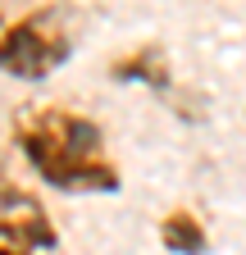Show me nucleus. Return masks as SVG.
<instances>
[{
    "label": "nucleus",
    "mask_w": 246,
    "mask_h": 255,
    "mask_svg": "<svg viewBox=\"0 0 246 255\" xmlns=\"http://www.w3.org/2000/svg\"><path fill=\"white\" fill-rule=\"evenodd\" d=\"M14 141L37 178L55 191H119V169L105 159V132L78 110L32 105L14 114Z\"/></svg>",
    "instance_id": "1"
},
{
    "label": "nucleus",
    "mask_w": 246,
    "mask_h": 255,
    "mask_svg": "<svg viewBox=\"0 0 246 255\" xmlns=\"http://www.w3.org/2000/svg\"><path fill=\"white\" fill-rule=\"evenodd\" d=\"M73 55V27L64 5H41L0 27V73L14 82H41Z\"/></svg>",
    "instance_id": "2"
},
{
    "label": "nucleus",
    "mask_w": 246,
    "mask_h": 255,
    "mask_svg": "<svg viewBox=\"0 0 246 255\" xmlns=\"http://www.w3.org/2000/svg\"><path fill=\"white\" fill-rule=\"evenodd\" d=\"M0 242L9 246H23V251H55L59 246V228L50 223L46 205L23 191L14 182H0Z\"/></svg>",
    "instance_id": "3"
},
{
    "label": "nucleus",
    "mask_w": 246,
    "mask_h": 255,
    "mask_svg": "<svg viewBox=\"0 0 246 255\" xmlns=\"http://www.w3.org/2000/svg\"><path fill=\"white\" fill-rule=\"evenodd\" d=\"M110 78L114 82H146V87H169V59L160 46H141L128 50L123 59L110 64Z\"/></svg>",
    "instance_id": "4"
},
{
    "label": "nucleus",
    "mask_w": 246,
    "mask_h": 255,
    "mask_svg": "<svg viewBox=\"0 0 246 255\" xmlns=\"http://www.w3.org/2000/svg\"><path fill=\"white\" fill-rule=\"evenodd\" d=\"M160 242H164V251H173V255H205L210 233H205V223H201L192 210H169V214L160 219Z\"/></svg>",
    "instance_id": "5"
},
{
    "label": "nucleus",
    "mask_w": 246,
    "mask_h": 255,
    "mask_svg": "<svg viewBox=\"0 0 246 255\" xmlns=\"http://www.w3.org/2000/svg\"><path fill=\"white\" fill-rule=\"evenodd\" d=\"M0 255H32V251H23V246H9V242H0Z\"/></svg>",
    "instance_id": "6"
},
{
    "label": "nucleus",
    "mask_w": 246,
    "mask_h": 255,
    "mask_svg": "<svg viewBox=\"0 0 246 255\" xmlns=\"http://www.w3.org/2000/svg\"><path fill=\"white\" fill-rule=\"evenodd\" d=\"M0 27H5V14H0Z\"/></svg>",
    "instance_id": "7"
}]
</instances>
